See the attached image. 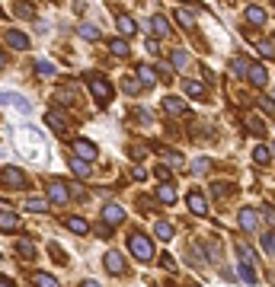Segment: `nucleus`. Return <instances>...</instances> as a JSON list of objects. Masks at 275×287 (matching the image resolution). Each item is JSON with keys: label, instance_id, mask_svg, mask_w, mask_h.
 <instances>
[{"label": "nucleus", "instance_id": "obj_1", "mask_svg": "<svg viewBox=\"0 0 275 287\" xmlns=\"http://www.w3.org/2000/svg\"><path fill=\"white\" fill-rule=\"evenodd\" d=\"M90 93H93V99H96L99 105H106V102H112V96H115V90H112V83L106 80L103 74H93V77H90Z\"/></svg>", "mask_w": 275, "mask_h": 287}, {"label": "nucleus", "instance_id": "obj_2", "mask_svg": "<svg viewBox=\"0 0 275 287\" xmlns=\"http://www.w3.org/2000/svg\"><path fill=\"white\" fill-rule=\"evenodd\" d=\"M128 249L135 252L141 262H151L154 259V246H151V239L144 236V233H131L128 236Z\"/></svg>", "mask_w": 275, "mask_h": 287}, {"label": "nucleus", "instance_id": "obj_3", "mask_svg": "<svg viewBox=\"0 0 275 287\" xmlns=\"http://www.w3.org/2000/svg\"><path fill=\"white\" fill-rule=\"evenodd\" d=\"M0 182H4L7 188H26L29 176L22 169H16V166H4V169H0Z\"/></svg>", "mask_w": 275, "mask_h": 287}, {"label": "nucleus", "instance_id": "obj_4", "mask_svg": "<svg viewBox=\"0 0 275 287\" xmlns=\"http://www.w3.org/2000/svg\"><path fill=\"white\" fill-rule=\"evenodd\" d=\"M45 125H48L52 131H55V134H61V137H67V131H70V125H67V118L61 115V112H48V115H45Z\"/></svg>", "mask_w": 275, "mask_h": 287}, {"label": "nucleus", "instance_id": "obj_5", "mask_svg": "<svg viewBox=\"0 0 275 287\" xmlns=\"http://www.w3.org/2000/svg\"><path fill=\"white\" fill-rule=\"evenodd\" d=\"M74 153H77V157H83V160H96L99 157L96 144H93V140H83V137L74 140Z\"/></svg>", "mask_w": 275, "mask_h": 287}, {"label": "nucleus", "instance_id": "obj_6", "mask_svg": "<svg viewBox=\"0 0 275 287\" xmlns=\"http://www.w3.org/2000/svg\"><path fill=\"white\" fill-rule=\"evenodd\" d=\"M0 105H13L16 112H29V99L16 93H0Z\"/></svg>", "mask_w": 275, "mask_h": 287}, {"label": "nucleus", "instance_id": "obj_7", "mask_svg": "<svg viewBox=\"0 0 275 287\" xmlns=\"http://www.w3.org/2000/svg\"><path fill=\"white\" fill-rule=\"evenodd\" d=\"M48 198L55 201V205H64V201L70 198V191H67V182H61V179H55V182L48 185Z\"/></svg>", "mask_w": 275, "mask_h": 287}, {"label": "nucleus", "instance_id": "obj_8", "mask_svg": "<svg viewBox=\"0 0 275 287\" xmlns=\"http://www.w3.org/2000/svg\"><path fill=\"white\" fill-rule=\"evenodd\" d=\"M163 109L166 112H170V115H189V105L183 102V99H176V96H166V99H163Z\"/></svg>", "mask_w": 275, "mask_h": 287}, {"label": "nucleus", "instance_id": "obj_9", "mask_svg": "<svg viewBox=\"0 0 275 287\" xmlns=\"http://www.w3.org/2000/svg\"><path fill=\"white\" fill-rule=\"evenodd\" d=\"M246 77H249V83L253 87H266V80H269V74H266V67H259V64H249V70H246Z\"/></svg>", "mask_w": 275, "mask_h": 287}, {"label": "nucleus", "instance_id": "obj_10", "mask_svg": "<svg viewBox=\"0 0 275 287\" xmlns=\"http://www.w3.org/2000/svg\"><path fill=\"white\" fill-rule=\"evenodd\" d=\"M189 211L192 214H208V201L202 191H189Z\"/></svg>", "mask_w": 275, "mask_h": 287}, {"label": "nucleus", "instance_id": "obj_11", "mask_svg": "<svg viewBox=\"0 0 275 287\" xmlns=\"http://www.w3.org/2000/svg\"><path fill=\"white\" fill-rule=\"evenodd\" d=\"M0 230H19V217L10 208H0Z\"/></svg>", "mask_w": 275, "mask_h": 287}, {"label": "nucleus", "instance_id": "obj_12", "mask_svg": "<svg viewBox=\"0 0 275 287\" xmlns=\"http://www.w3.org/2000/svg\"><path fill=\"white\" fill-rule=\"evenodd\" d=\"M115 22H118V32H122V35H135V32H138L135 19H131L128 13H122V10H118V13H115Z\"/></svg>", "mask_w": 275, "mask_h": 287}, {"label": "nucleus", "instance_id": "obj_13", "mask_svg": "<svg viewBox=\"0 0 275 287\" xmlns=\"http://www.w3.org/2000/svg\"><path fill=\"white\" fill-rule=\"evenodd\" d=\"M103 220L115 226V223H122V220H125V211L118 208V205H106V208H103Z\"/></svg>", "mask_w": 275, "mask_h": 287}, {"label": "nucleus", "instance_id": "obj_14", "mask_svg": "<svg viewBox=\"0 0 275 287\" xmlns=\"http://www.w3.org/2000/svg\"><path fill=\"white\" fill-rule=\"evenodd\" d=\"M240 226H243L246 233H253L256 226H259V217H256V211H253V208H243V211H240Z\"/></svg>", "mask_w": 275, "mask_h": 287}, {"label": "nucleus", "instance_id": "obj_15", "mask_svg": "<svg viewBox=\"0 0 275 287\" xmlns=\"http://www.w3.org/2000/svg\"><path fill=\"white\" fill-rule=\"evenodd\" d=\"M106 268H109L112 274H125V259L118 252H106Z\"/></svg>", "mask_w": 275, "mask_h": 287}, {"label": "nucleus", "instance_id": "obj_16", "mask_svg": "<svg viewBox=\"0 0 275 287\" xmlns=\"http://www.w3.org/2000/svg\"><path fill=\"white\" fill-rule=\"evenodd\" d=\"M64 223H67V230H70V233H77V236H87V233H90V223L83 220V217H67Z\"/></svg>", "mask_w": 275, "mask_h": 287}, {"label": "nucleus", "instance_id": "obj_17", "mask_svg": "<svg viewBox=\"0 0 275 287\" xmlns=\"http://www.w3.org/2000/svg\"><path fill=\"white\" fill-rule=\"evenodd\" d=\"M7 45L16 48V51H26V48H29V39H26L22 32H7Z\"/></svg>", "mask_w": 275, "mask_h": 287}, {"label": "nucleus", "instance_id": "obj_18", "mask_svg": "<svg viewBox=\"0 0 275 287\" xmlns=\"http://www.w3.org/2000/svg\"><path fill=\"white\" fill-rule=\"evenodd\" d=\"M138 80L144 83V87H154V83H157V70L147 67V64H138Z\"/></svg>", "mask_w": 275, "mask_h": 287}, {"label": "nucleus", "instance_id": "obj_19", "mask_svg": "<svg viewBox=\"0 0 275 287\" xmlns=\"http://www.w3.org/2000/svg\"><path fill=\"white\" fill-rule=\"evenodd\" d=\"M13 7H16L13 13L22 16V19H32L35 16V4H32V0H19V4H13Z\"/></svg>", "mask_w": 275, "mask_h": 287}, {"label": "nucleus", "instance_id": "obj_20", "mask_svg": "<svg viewBox=\"0 0 275 287\" xmlns=\"http://www.w3.org/2000/svg\"><path fill=\"white\" fill-rule=\"evenodd\" d=\"M183 90L192 96V99H202V96H205V87H202V80H186V83H183Z\"/></svg>", "mask_w": 275, "mask_h": 287}, {"label": "nucleus", "instance_id": "obj_21", "mask_svg": "<svg viewBox=\"0 0 275 287\" xmlns=\"http://www.w3.org/2000/svg\"><path fill=\"white\" fill-rule=\"evenodd\" d=\"M176 22H179L183 29H189V32L195 29V19H192V13H189V10H183V7L176 10Z\"/></svg>", "mask_w": 275, "mask_h": 287}, {"label": "nucleus", "instance_id": "obj_22", "mask_svg": "<svg viewBox=\"0 0 275 287\" xmlns=\"http://www.w3.org/2000/svg\"><path fill=\"white\" fill-rule=\"evenodd\" d=\"M109 51H112L115 58H128L131 48H128V42H122V39H112V42H109Z\"/></svg>", "mask_w": 275, "mask_h": 287}, {"label": "nucleus", "instance_id": "obj_23", "mask_svg": "<svg viewBox=\"0 0 275 287\" xmlns=\"http://www.w3.org/2000/svg\"><path fill=\"white\" fill-rule=\"evenodd\" d=\"M246 19L253 22V26H262V22H266V10L262 7H246Z\"/></svg>", "mask_w": 275, "mask_h": 287}, {"label": "nucleus", "instance_id": "obj_24", "mask_svg": "<svg viewBox=\"0 0 275 287\" xmlns=\"http://www.w3.org/2000/svg\"><path fill=\"white\" fill-rule=\"evenodd\" d=\"M26 211H32V214H45V211H48V201H45V198H26Z\"/></svg>", "mask_w": 275, "mask_h": 287}, {"label": "nucleus", "instance_id": "obj_25", "mask_svg": "<svg viewBox=\"0 0 275 287\" xmlns=\"http://www.w3.org/2000/svg\"><path fill=\"white\" fill-rule=\"evenodd\" d=\"M151 29L157 35H170V22H166L163 16H151Z\"/></svg>", "mask_w": 275, "mask_h": 287}, {"label": "nucleus", "instance_id": "obj_26", "mask_svg": "<svg viewBox=\"0 0 275 287\" xmlns=\"http://www.w3.org/2000/svg\"><path fill=\"white\" fill-rule=\"evenodd\" d=\"M157 198L163 201V205H173V201H176V188L173 185H160L157 188Z\"/></svg>", "mask_w": 275, "mask_h": 287}, {"label": "nucleus", "instance_id": "obj_27", "mask_svg": "<svg viewBox=\"0 0 275 287\" xmlns=\"http://www.w3.org/2000/svg\"><path fill=\"white\" fill-rule=\"evenodd\" d=\"M32 284H42V287H58L55 274H45V271H35V274H32Z\"/></svg>", "mask_w": 275, "mask_h": 287}, {"label": "nucleus", "instance_id": "obj_28", "mask_svg": "<svg viewBox=\"0 0 275 287\" xmlns=\"http://www.w3.org/2000/svg\"><path fill=\"white\" fill-rule=\"evenodd\" d=\"M35 74L52 77V74H55V64H52V61H45V58H35Z\"/></svg>", "mask_w": 275, "mask_h": 287}, {"label": "nucleus", "instance_id": "obj_29", "mask_svg": "<svg viewBox=\"0 0 275 287\" xmlns=\"http://www.w3.org/2000/svg\"><path fill=\"white\" fill-rule=\"evenodd\" d=\"M246 128L253 131V134H266V122L256 118V115H246Z\"/></svg>", "mask_w": 275, "mask_h": 287}, {"label": "nucleus", "instance_id": "obj_30", "mask_svg": "<svg viewBox=\"0 0 275 287\" xmlns=\"http://www.w3.org/2000/svg\"><path fill=\"white\" fill-rule=\"evenodd\" d=\"M170 61H173V67H179V70H183V67H189V54L183 51V48H176V51L170 54Z\"/></svg>", "mask_w": 275, "mask_h": 287}, {"label": "nucleus", "instance_id": "obj_31", "mask_svg": "<svg viewBox=\"0 0 275 287\" xmlns=\"http://www.w3.org/2000/svg\"><path fill=\"white\" fill-rule=\"evenodd\" d=\"M16 252H19L22 259H29V262H32V259H35V246L29 243V239H19V246H16Z\"/></svg>", "mask_w": 275, "mask_h": 287}, {"label": "nucleus", "instance_id": "obj_32", "mask_svg": "<svg viewBox=\"0 0 275 287\" xmlns=\"http://www.w3.org/2000/svg\"><path fill=\"white\" fill-rule=\"evenodd\" d=\"M70 169H74L77 176H90V160H83V157L70 160Z\"/></svg>", "mask_w": 275, "mask_h": 287}, {"label": "nucleus", "instance_id": "obj_33", "mask_svg": "<svg viewBox=\"0 0 275 287\" xmlns=\"http://www.w3.org/2000/svg\"><path fill=\"white\" fill-rule=\"evenodd\" d=\"M157 239H163V243H166V239H173V226L166 223V220H157Z\"/></svg>", "mask_w": 275, "mask_h": 287}, {"label": "nucleus", "instance_id": "obj_34", "mask_svg": "<svg viewBox=\"0 0 275 287\" xmlns=\"http://www.w3.org/2000/svg\"><path fill=\"white\" fill-rule=\"evenodd\" d=\"M240 278L249 281V284H256V271H253V262H243L240 265Z\"/></svg>", "mask_w": 275, "mask_h": 287}, {"label": "nucleus", "instance_id": "obj_35", "mask_svg": "<svg viewBox=\"0 0 275 287\" xmlns=\"http://www.w3.org/2000/svg\"><path fill=\"white\" fill-rule=\"evenodd\" d=\"M160 157L166 160V166H183V157L176 150H160Z\"/></svg>", "mask_w": 275, "mask_h": 287}, {"label": "nucleus", "instance_id": "obj_36", "mask_svg": "<svg viewBox=\"0 0 275 287\" xmlns=\"http://www.w3.org/2000/svg\"><path fill=\"white\" fill-rule=\"evenodd\" d=\"M80 35H83L87 42H96V39H99V29H96V26H80Z\"/></svg>", "mask_w": 275, "mask_h": 287}, {"label": "nucleus", "instance_id": "obj_37", "mask_svg": "<svg viewBox=\"0 0 275 287\" xmlns=\"http://www.w3.org/2000/svg\"><path fill=\"white\" fill-rule=\"evenodd\" d=\"M253 160H256L259 166H266V163H269V150H266V147H262V144H259V147L253 150Z\"/></svg>", "mask_w": 275, "mask_h": 287}, {"label": "nucleus", "instance_id": "obj_38", "mask_svg": "<svg viewBox=\"0 0 275 287\" xmlns=\"http://www.w3.org/2000/svg\"><path fill=\"white\" fill-rule=\"evenodd\" d=\"M256 48H259V54L275 58V42H256Z\"/></svg>", "mask_w": 275, "mask_h": 287}, {"label": "nucleus", "instance_id": "obj_39", "mask_svg": "<svg viewBox=\"0 0 275 287\" xmlns=\"http://www.w3.org/2000/svg\"><path fill=\"white\" fill-rule=\"evenodd\" d=\"M246 70H249L246 58H243V54H237V58H234V74H246Z\"/></svg>", "mask_w": 275, "mask_h": 287}, {"label": "nucleus", "instance_id": "obj_40", "mask_svg": "<svg viewBox=\"0 0 275 287\" xmlns=\"http://www.w3.org/2000/svg\"><path fill=\"white\" fill-rule=\"evenodd\" d=\"M141 87H144V83H138V80H125V93H128V96L141 93Z\"/></svg>", "mask_w": 275, "mask_h": 287}, {"label": "nucleus", "instance_id": "obj_41", "mask_svg": "<svg viewBox=\"0 0 275 287\" xmlns=\"http://www.w3.org/2000/svg\"><path fill=\"white\" fill-rule=\"evenodd\" d=\"M55 99H58V102H74V96H70V90H58Z\"/></svg>", "mask_w": 275, "mask_h": 287}, {"label": "nucleus", "instance_id": "obj_42", "mask_svg": "<svg viewBox=\"0 0 275 287\" xmlns=\"http://www.w3.org/2000/svg\"><path fill=\"white\" fill-rule=\"evenodd\" d=\"M160 265H163L166 271H176V262H173V255H160Z\"/></svg>", "mask_w": 275, "mask_h": 287}, {"label": "nucleus", "instance_id": "obj_43", "mask_svg": "<svg viewBox=\"0 0 275 287\" xmlns=\"http://www.w3.org/2000/svg\"><path fill=\"white\" fill-rule=\"evenodd\" d=\"M48 252H52V259H58V262H61V265H64V262H67V259H64V252H61V249H58L55 243L48 246Z\"/></svg>", "mask_w": 275, "mask_h": 287}, {"label": "nucleus", "instance_id": "obj_44", "mask_svg": "<svg viewBox=\"0 0 275 287\" xmlns=\"http://www.w3.org/2000/svg\"><path fill=\"white\" fill-rule=\"evenodd\" d=\"M262 246H266L269 252H275V233H266V236H262Z\"/></svg>", "mask_w": 275, "mask_h": 287}, {"label": "nucleus", "instance_id": "obj_45", "mask_svg": "<svg viewBox=\"0 0 275 287\" xmlns=\"http://www.w3.org/2000/svg\"><path fill=\"white\" fill-rule=\"evenodd\" d=\"M259 105H262V109H266V112H275V102H272V99H266V96H262V99H259Z\"/></svg>", "mask_w": 275, "mask_h": 287}, {"label": "nucleus", "instance_id": "obj_46", "mask_svg": "<svg viewBox=\"0 0 275 287\" xmlns=\"http://www.w3.org/2000/svg\"><path fill=\"white\" fill-rule=\"evenodd\" d=\"M227 191H231V188H227V182H218V185H214V195H221V198H224Z\"/></svg>", "mask_w": 275, "mask_h": 287}, {"label": "nucleus", "instance_id": "obj_47", "mask_svg": "<svg viewBox=\"0 0 275 287\" xmlns=\"http://www.w3.org/2000/svg\"><path fill=\"white\" fill-rule=\"evenodd\" d=\"M147 51H151V54H157V51H160V45H157V39H147Z\"/></svg>", "mask_w": 275, "mask_h": 287}, {"label": "nucleus", "instance_id": "obj_48", "mask_svg": "<svg viewBox=\"0 0 275 287\" xmlns=\"http://www.w3.org/2000/svg\"><path fill=\"white\" fill-rule=\"evenodd\" d=\"M192 169H195V173H205V169H208V160H195Z\"/></svg>", "mask_w": 275, "mask_h": 287}, {"label": "nucleus", "instance_id": "obj_49", "mask_svg": "<svg viewBox=\"0 0 275 287\" xmlns=\"http://www.w3.org/2000/svg\"><path fill=\"white\" fill-rule=\"evenodd\" d=\"M157 176L160 179H170V166H157Z\"/></svg>", "mask_w": 275, "mask_h": 287}, {"label": "nucleus", "instance_id": "obj_50", "mask_svg": "<svg viewBox=\"0 0 275 287\" xmlns=\"http://www.w3.org/2000/svg\"><path fill=\"white\" fill-rule=\"evenodd\" d=\"M131 176H135V179H138V182H141V179H144L147 173H144V169H141V166H135V169H131Z\"/></svg>", "mask_w": 275, "mask_h": 287}, {"label": "nucleus", "instance_id": "obj_51", "mask_svg": "<svg viewBox=\"0 0 275 287\" xmlns=\"http://www.w3.org/2000/svg\"><path fill=\"white\" fill-rule=\"evenodd\" d=\"M266 217H269V223H275V211H269V214H266Z\"/></svg>", "mask_w": 275, "mask_h": 287}, {"label": "nucleus", "instance_id": "obj_52", "mask_svg": "<svg viewBox=\"0 0 275 287\" xmlns=\"http://www.w3.org/2000/svg\"><path fill=\"white\" fill-rule=\"evenodd\" d=\"M4 64H7V54H4V51H0V67H4Z\"/></svg>", "mask_w": 275, "mask_h": 287}, {"label": "nucleus", "instance_id": "obj_53", "mask_svg": "<svg viewBox=\"0 0 275 287\" xmlns=\"http://www.w3.org/2000/svg\"><path fill=\"white\" fill-rule=\"evenodd\" d=\"M0 262H4V259H0Z\"/></svg>", "mask_w": 275, "mask_h": 287}]
</instances>
